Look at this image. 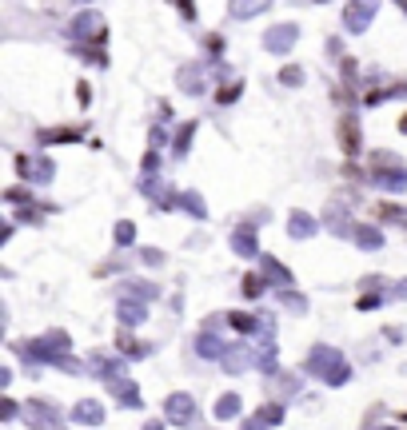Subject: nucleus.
Returning a JSON list of instances; mask_svg holds the SVG:
<instances>
[{"instance_id": "6", "label": "nucleus", "mask_w": 407, "mask_h": 430, "mask_svg": "<svg viewBox=\"0 0 407 430\" xmlns=\"http://www.w3.org/2000/svg\"><path fill=\"white\" fill-rule=\"evenodd\" d=\"M404 132H407V116H404Z\"/></svg>"}, {"instance_id": "1", "label": "nucleus", "mask_w": 407, "mask_h": 430, "mask_svg": "<svg viewBox=\"0 0 407 430\" xmlns=\"http://www.w3.org/2000/svg\"><path fill=\"white\" fill-rule=\"evenodd\" d=\"M168 418H172V422H180V427H192L196 402L188 395H172V398H168Z\"/></svg>"}, {"instance_id": "3", "label": "nucleus", "mask_w": 407, "mask_h": 430, "mask_svg": "<svg viewBox=\"0 0 407 430\" xmlns=\"http://www.w3.org/2000/svg\"><path fill=\"white\" fill-rule=\"evenodd\" d=\"M76 418H80V422H100V418H104V411H100L96 402H80V411H76Z\"/></svg>"}, {"instance_id": "4", "label": "nucleus", "mask_w": 407, "mask_h": 430, "mask_svg": "<svg viewBox=\"0 0 407 430\" xmlns=\"http://www.w3.org/2000/svg\"><path fill=\"white\" fill-rule=\"evenodd\" d=\"M144 430H164V422H148V427Z\"/></svg>"}, {"instance_id": "2", "label": "nucleus", "mask_w": 407, "mask_h": 430, "mask_svg": "<svg viewBox=\"0 0 407 430\" xmlns=\"http://www.w3.org/2000/svg\"><path fill=\"white\" fill-rule=\"evenodd\" d=\"M236 411H240V398L236 395H224L216 402V418H220V422H224V418H236Z\"/></svg>"}, {"instance_id": "5", "label": "nucleus", "mask_w": 407, "mask_h": 430, "mask_svg": "<svg viewBox=\"0 0 407 430\" xmlns=\"http://www.w3.org/2000/svg\"><path fill=\"white\" fill-rule=\"evenodd\" d=\"M244 430H263V427H260V422H248V427H244Z\"/></svg>"}]
</instances>
